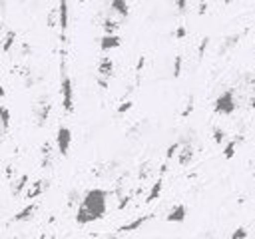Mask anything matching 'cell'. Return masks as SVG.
I'll return each instance as SVG.
<instances>
[{"label": "cell", "mask_w": 255, "mask_h": 239, "mask_svg": "<svg viewBox=\"0 0 255 239\" xmlns=\"http://www.w3.org/2000/svg\"><path fill=\"white\" fill-rule=\"evenodd\" d=\"M14 40H16V32H14V30H8V32H6V36H4L2 50H4V52H8V50L12 48V44H14Z\"/></svg>", "instance_id": "18"}, {"label": "cell", "mask_w": 255, "mask_h": 239, "mask_svg": "<svg viewBox=\"0 0 255 239\" xmlns=\"http://www.w3.org/2000/svg\"><path fill=\"white\" fill-rule=\"evenodd\" d=\"M235 108H237V102H235V96H233L231 90H225L223 94H219L215 104H213V110L219 116H229V114L235 112Z\"/></svg>", "instance_id": "3"}, {"label": "cell", "mask_w": 255, "mask_h": 239, "mask_svg": "<svg viewBox=\"0 0 255 239\" xmlns=\"http://www.w3.org/2000/svg\"><path fill=\"white\" fill-rule=\"evenodd\" d=\"M181 56H175V62H173V78H179L181 76Z\"/></svg>", "instance_id": "22"}, {"label": "cell", "mask_w": 255, "mask_h": 239, "mask_svg": "<svg viewBox=\"0 0 255 239\" xmlns=\"http://www.w3.org/2000/svg\"><path fill=\"white\" fill-rule=\"evenodd\" d=\"M179 145H181V143H171V145L167 147V153H165V155H167V159H171V157L179 151Z\"/></svg>", "instance_id": "25"}, {"label": "cell", "mask_w": 255, "mask_h": 239, "mask_svg": "<svg viewBox=\"0 0 255 239\" xmlns=\"http://www.w3.org/2000/svg\"><path fill=\"white\" fill-rule=\"evenodd\" d=\"M50 157H52V147H50V143H44V147H42V165L44 167L50 165Z\"/></svg>", "instance_id": "19"}, {"label": "cell", "mask_w": 255, "mask_h": 239, "mask_svg": "<svg viewBox=\"0 0 255 239\" xmlns=\"http://www.w3.org/2000/svg\"><path fill=\"white\" fill-rule=\"evenodd\" d=\"M229 239H247V229H245V227H237V229L231 233Z\"/></svg>", "instance_id": "21"}, {"label": "cell", "mask_w": 255, "mask_h": 239, "mask_svg": "<svg viewBox=\"0 0 255 239\" xmlns=\"http://www.w3.org/2000/svg\"><path fill=\"white\" fill-rule=\"evenodd\" d=\"M122 46V38L118 34H104L102 40H100V48L102 52H110V50H116Z\"/></svg>", "instance_id": "9"}, {"label": "cell", "mask_w": 255, "mask_h": 239, "mask_svg": "<svg viewBox=\"0 0 255 239\" xmlns=\"http://www.w3.org/2000/svg\"><path fill=\"white\" fill-rule=\"evenodd\" d=\"M149 219H151V215H141V217H137V219H133V221H129V223H126V225H122V227H118V233L137 231V229H139L141 225H145Z\"/></svg>", "instance_id": "10"}, {"label": "cell", "mask_w": 255, "mask_h": 239, "mask_svg": "<svg viewBox=\"0 0 255 239\" xmlns=\"http://www.w3.org/2000/svg\"><path fill=\"white\" fill-rule=\"evenodd\" d=\"M114 74V62L110 56H102L98 62V84L102 88H108V78Z\"/></svg>", "instance_id": "5"}, {"label": "cell", "mask_w": 255, "mask_h": 239, "mask_svg": "<svg viewBox=\"0 0 255 239\" xmlns=\"http://www.w3.org/2000/svg\"><path fill=\"white\" fill-rule=\"evenodd\" d=\"M191 110H193V96L187 100V108L183 110V114H181V116H189V112H191Z\"/></svg>", "instance_id": "29"}, {"label": "cell", "mask_w": 255, "mask_h": 239, "mask_svg": "<svg viewBox=\"0 0 255 239\" xmlns=\"http://www.w3.org/2000/svg\"><path fill=\"white\" fill-rule=\"evenodd\" d=\"M185 217H187V207H185L183 203H177V205H173V207L169 209L165 221H169V223H183Z\"/></svg>", "instance_id": "8"}, {"label": "cell", "mask_w": 255, "mask_h": 239, "mask_svg": "<svg viewBox=\"0 0 255 239\" xmlns=\"http://www.w3.org/2000/svg\"><path fill=\"white\" fill-rule=\"evenodd\" d=\"M106 197H108V193L100 187L88 189L80 199V205H78V211H76V223L78 225H88L92 221L102 219L108 211V199Z\"/></svg>", "instance_id": "1"}, {"label": "cell", "mask_w": 255, "mask_h": 239, "mask_svg": "<svg viewBox=\"0 0 255 239\" xmlns=\"http://www.w3.org/2000/svg\"><path fill=\"white\" fill-rule=\"evenodd\" d=\"M28 181H30V177H28L26 173H24V175H20V177H18V181H14L16 185L12 187V193H14V195H20L22 191H26V187H28Z\"/></svg>", "instance_id": "17"}, {"label": "cell", "mask_w": 255, "mask_h": 239, "mask_svg": "<svg viewBox=\"0 0 255 239\" xmlns=\"http://www.w3.org/2000/svg\"><path fill=\"white\" fill-rule=\"evenodd\" d=\"M207 44H209V38H203V42H201V46H199V58H203V54H205V48H207Z\"/></svg>", "instance_id": "27"}, {"label": "cell", "mask_w": 255, "mask_h": 239, "mask_svg": "<svg viewBox=\"0 0 255 239\" xmlns=\"http://www.w3.org/2000/svg\"><path fill=\"white\" fill-rule=\"evenodd\" d=\"M223 139H225V131L221 127H213V141L215 143H223Z\"/></svg>", "instance_id": "20"}, {"label": "cell", "mask_w": 255, "mask_h": 239, "mask_svg": "<svg viewBox=\"0 0 255 239\" xmlns=\"http://www.w3.org/2000/svg\"><path fill=\"white\" fill-rule=\"evenodd\" d=\"M175 8H177L179 12H185V8H187V0H175Z\"/></svg>", "instance_id": "26"}, {"label": "cell", "mask_w": 255, "mask_h": 239, "mask_svg": "<svg viewBox=\"0 0 255 239\" xmlns=\"http://www.w3.org/2000/svg\"><path fill=\"white\" fill-rule=\"evenodd\" d=\"M60 94H62V108L66 114L74 112V82L68 76L64 64H62V80H60Z\"/></svg>", "instance_id": "2"}, {"label": "cell", "mask_w": 255, "mask_h": 239, "mask_svg": "<svg viewBox=\"0 0 255 239\" xmlns=\"http://www.w3.org/2000/svg\"><path fill=\"white\" fill-rule=\"evenodd\" d=\"M129 108H131V102H124V104L118 108V114H126Z\"/></svg>", "instance_id": "28"}, {"label": "cell", "mask_w": 255, "mask_h": 239, "mask_svg": "<svg viewBox=\"0 0 255 239\" xmlns=\"http://www.w3.org/2000/svg\"><path fill=\"white\" fill-rule=\"evenodd\" d=\"M2 98H4V88L0 86V100H2Z\"/></svg>", "instance_id": "31"}, {"label": "cell", "mask_w": 255, "mask_h": 239, "mask_svg": "<svg viewBox=\"0 0 255 239\" xmlns=\"http://www.w3.org/2000/svg\"><path fill=\"white\" fill-rule=\"evenodd\" d=\"M235 145H237L235 141H229V143L225 145V153H223V155H225V159H231V157L235 155Z\"/></svg>", "instance_id": "23"}, {"label": "cell", "mask_w": 255, "mask_h": 239, "mask_svg": "<svg viewBox=\"0 0 255 239\" xmlns=\"http://www.w3.org/2000/svg\"><path fill=\"white\" fill-rule=\"evenodd\" d=\"M191 159H193V147H191V143L179 145V151H177L179 165H187V163H191Z\"/></svg>", "instance_id": "13"}, {"label": "cell", "mask_w": 255, "mask_h": 239, "mask_svg": "<svg viewBox=\"0 0 255 239\" xmlns=\"http://www.w3.org/2000/svg\"><path fill=\"white\" fill-rule=\"evenodd\" d=\"M56 10H58V26H60V32H62V40H66V30H68V20H70L68 0H60Z\"/></svg>", "instance_id": "6"}, {"label": "cell", "mask_w": 255, "mask_h": 239, "mask_svg": "<svg viewBox=\"0 0 255 239\" xmlns=\"http://www.w3.org/2000/svg\"><path fill=\"white\" fill-rule=\"evenodd\" d=\"M175 36H177V38H183V36H185V28H183V26H179V28H177V32H175Z\"/></svg>", "instance_id": "30"}, {"label": "cell", "mask_w": 255, "mask_h": 239, "mask_svg": "<svg viewBox=\"0 0 255 239\" xmlns=\"http://www.w3.org/2000/svg\"><path fill=\"white\" fill-rule=\"evenodd\" d=\"M110 8L120 16V18H126L129 14V6H128V0H112Z\"/></svg>", "instance_id": "14"}, {"label": "cell", "mask_w": 255, "mask_h": 239, "mask_svg": "<svg viewBox=\"0 0 255 239\" xmlns=\"http://www.w3.org/2000/svg\"><path fill=\"white\" fill-rule=\"evenodd\" d=\"M30 187L24 191V195H26V199H36V197H40L46 189H48V181L46 179H36L34 183H28Z\"/></svg>", "instance_id": "7"}, {"label": "cell", "mask_w": 255, "mask_h": 239, "mask_svg": "<svg viewBox=\"0 0 255 239\" xmlns=\"http://www.w3.org/2000/svg\"><path fill=\"white\" fill-rule=\"evenodd\" d=\"M70 145H72V129L66 125H60L56 131V149L62 157H66L70 153Z\"/></svg>", "instance_id": "4"}, {"label": "cell", "mask_w": 255, "mask_h": 239, "mask_svg": "<svg viewBox=\"0 0 255 239\" xmlns=\"http://www.w3.org/2000/svg\"><path fill=\"white\" fill-rule=\"evenodd\" d=\"M0 129L6 133L10 129V110L6 106H0Z\"/></svg>", "instance_id": "16"}, {"label": "cell", "mask_w": 255, "mask_h": 239, "mask_svg": "<svg viewBox=\"0 0 255 239\" xmlns=\"http://www.w3.org/2000/svg\"><path fill=\"white\" fill-rule=\"evenodd\" d=\"M161 189H163V179L159 177V179H157V181L151 185V189H149V193H147V197H145V203H151V201H155V199L159 197Z\"/></svg>", "instance_id": "15"}, {"label": "cell", "mask_w": 255, "mask_h": 239, "mask_svg": "<svg viewBox=\"0 0 255 239\" xmlns=\"http://www.w3.org/2000/svg\"><path fill=\"white\" fill-rule=\"evenodd\" d=\"M229 2H231V0H225V4H229Z\"/></svg>", "instance_id": "32"}, {"label": "cell", "mask_w": 255, "mask_h": 239, "mask_svg": "<svg viewBox=\"0 0 255 239\" xmlns=\"http://www.w3.org/2000/svg\"><path fill=\"white\" fill-rule=\"evenodd\" d=\"M80 2H84V0H80Z\"/></svg>", "instance_id": "34"}, {"label": "cell", "mask_w": 255, "mask_h": 239, "mask_svg": "<svg viewBox=\"0 0 255 239\" xmlns=\"http://www.w3.org/2000/svg\"><path fill=\"white\" fill-rule=\"evenodd\" d=\"M116 28H118L116 22H112V20H106V22H104V30H106V34H116Z\"/></svg>", "instance_id": "24"}, {"label": "cell", "mask_w": 255, "mask_h": 239, "mask_svg": "<svg viewBox=\"0 0 255 239\" xmlns=\"http://www.w3.org/2000/svg\"><path fill=\"white\" fill-rule=\"evenodd\" d=\"M36 209H38V203H28L24 209H20V211L12 217V221H14V223H22V221L32 219V215L36 213Z\"/></svg>", "instance_id": "11"}, {"label": "cell", "mask_w": 255, "mask_h": 239, "mask_svg": "<svg viewBox=\"0 0 255 239\" xmlns=\"http://www.w3.org/2000/svg\"><path fill=\"white\" fill-rule=\"evenodd\" d=\"M48 114H50V104H48V100L44 98V104H42V100H40V104L36 106V123H38V125H44L46 120H48Z\"/></svg>", "instance_id": "12"}, {"label": "cell", "mask_w": 255, "mask_h": 239, "mask_svg": "<svg viewBox=\"0 0 255 239\" xmlns=\"http://www.w3.org/2000/svg\"><path fill=\"white\" fill-rule=\"evenodd\" d=\"M253 88H255V80H253Z\"/></svg>", "instance_id": "33"}]
</instances>
